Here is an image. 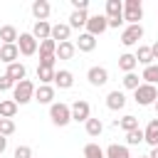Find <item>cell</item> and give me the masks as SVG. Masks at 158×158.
I'll list each match as a JSON object with an SVG mask.
<instances>
[{"instance_id": "obj_31", "label": "cell", "mask_w": 158, "mask_h": 158, "mask_svg": "<svg viewBox=\"0 0 158 158\" xmlns=\"http://www.w3.org/2000/svg\"><path fill=\"white\" fill-rule=\"evenodd\" d=\"M84 158H106V156H104V148L99 143H86L84 146Z\"/></svg>"}, {"instance_id": "obj_27", "label": "cell", "mask_w": 158, "mask_h": 158, "mask_svg": "<svg viewBox=\"0 0 158 158\" xmlns=\"http://www.w3.org/2000/svg\"><path fill=\"white\" fill-rule=\"evenodd\" d=\"M17 114V104L12 99H2L0 101V118H15Z\"/></svg>"}, {"instance_id": "obj_9", "label": "cell", "mask_w": 158, "mask_h": 158, "mask_svg": "<svg viewBox=\"0 0 158 158\" xmlns=\"http://www.w3.org/2000/svg\"><path fill=\"white\" fill-rule=\"evenodd\" d=\"M86 79H89L91 86H104V84L109 81V69H106V67H89Z\"/></svg>"}, {"instance_id": "obj_17", "label": "cell", "mask_w": 158, "mask_h": 158, "mask_svg": "<svg viewBox=\"0 0 158 158\" xmlns=\"http://www.w3.org/2000/svg\"><path fill=\"white\" fill-rule=\"evenodd\" d=\"M74 47H77L79 52H94V49H96V37H91L89 32H81L79 40L74 42Z\"/></svg>"}, {"instance_id": "obj_29", "label": "cell", "mask_w": 158, "mask_h": 158, "mask_svg": "<svg viewBox=\"0 0 158 158\" xmlns=\"http://www.w3.org/2000/svg\"><path fill=\"white\" fill-rule=\"evenodd\" d=\"M84 128H86V133H89L91 138H96V136H101L104 123H101V118H89V121L84 123Z\"/></svg>"}, {"instance_id": "obj_15", "label": "cell", "mask_w": 158, "mask_h": 158, "mask_svg": "<svg viewBox=\"0 0 158 158\" xmlns=\"http://www.w3.org/2000/svg\"><path fill=\"white\" fill-rule=\"evenodd\" d=\"M143 141H146L151 148H156V146H158V116H156V118H151V123L143 128Z\"/></svg>"}, {"instance_id": "obj_39", "label": "cell", "mask_w": 158, "mask_h": 158, "mask_svg": "<svg viewBox=\"0 0 158 158\" xmlns=\"http://www.w3.org/2000/svg\"><path fill=\"white\" fill-rule=\"evenodd\" d=\"M7 89H15V81H12L7 74H2V77H0V91H7Z\"/></svg>"}, {"instance_id": "obj_14", "label": "cell", "mask_w": 158, "mask_h": 158, "mask_svg": "<svg viewBox=\"0 0 158 158\" xmlns=\"http://www.w3.org/2000/svg\"><path fill=\"white\" fill-rule=\"evenodd\" d=\"M106 106H109L111 111H121V109L126 106V94L118 91V89L109 91V96H106Z\"/></svg>"}, {"instance_id": "obj_1", "label": "cell", "mask_w": 158, "mask_h": 158, "mask_svg": "<svg viewBox=\"0 0 158 158\" xmlns=\"http://www.w3.org/2000/svg\"><path fill=\"white\" fill-rule=\"evenodd\" d=\"M32 99H35V84H32L30 79L17 81L15 89H12V101H15L17 106H22V104H30Z\"/></svg>"}, {"instance_id": "obj_42", "label": "cell", "mask_w": 158, "mask_h": 158, "mask_svg": "<svg viewBox=\"0 0 158 158\" xmlns=\"http://www.w3.org/2000/svg\"><path fill=\"white\" fill-rule=\"evenodd\" d=\"M151 54H153V59H158V42L151 44Z\"/></svg>"}, {"instance_id": "obj_4", "label": "cell", "mask_w": 158, "mask_h": 158, "mask_svg": "<svg viewBox=\"0 0 158 158\" xmlns=\"http://www.w3.org/2000/svg\"><path fill=\"white\" fill-rule=\"evenodd\" d=\"M143 17V5L141 0H126L123 2V22L128 25H141L138 20Z\"/></svg>"}, {"instance_id": "obj_22", "label": "cell", "mask_w": 158, "mask_h": 158, "mask_svg": "<svg viewBox=\"0 0 158 158\" xmlns=\"http://www.w3.org/2000/svg\"><path fill=\"white\" fill-rule=\"evenodd\" d=\"M114 126L128 133V131H133V128H138V118H136L133 114H126L123 118H116V121H114Z\"/></svg>"}, {"instance_id": "obj_24", "label": "cell", "mask_w": 158, "mask_h": 158, "mask_svg": "<svg viewBox=\"0 0 158 158\" xmlns=\"http://www.w3.org/2000/svg\"><path fill=\"white\" fill-rule=\"evenodd\" d=\"M74 52H77L74 42H59V44H57L54 57H57V59H72V57H74Z\"/></svg>"}, {"instance_id": "obj_38", "label": "cell", "mask_w": 158, "mask_h": 158, "mask_svg": "<svg viewBox=\"0 0 158 158\" xmlns=\"http://www.w3.org/2000/svg\"><path fill=\"white\" fill-rule=\"evenodd\" d=\"M15 158H32V148L30 146H17L15 148Z\"/></svg>"}, {"instance_id": "obj_40", "label": "cell", "mask_w": 158, "mask_h": 158, "mask_svg": "<svg viewBox=\"0 0 158 158\" xmlns=\"http://www.w3.org/2000/svg\"><path fill=\"white\" fill-rule=\"evenodd\" d=\"M72 7H74V10H81V12H84V10L89 7V0H72Z\"/></svg>"}, {"instance_id": "obj_18", "label": "cell", "mask_w": 158, "mask_h": 158, "mask_svg": "<svg viewBox=\"0 0 158 158\" xmlns=\"http://www.w3.org/2000/svg\"><path fill=\"white\" fill-rule=\"evenodd\" d=\"M17 57H20L17 44H0V62L12 64V62H17Z\"/></svg>"}, {"instance_id": "obj_23", "label": "cell", "mask_w": 158, "mask_h": 158, "mask_svg": "<svg viewBox=\"0 0 158 158\" xmlns=\"http://www.w3.org/2000/svg\"><path fill=\"white\" fill-rule=\"evenodd\" d=\"M17 30H15V25H2L0 27V40H2V44H17Z\"/></svg>"}, {"instance_id": "obj_8", "label": "cell", "mask_w": 158, "mask_h": 158, "mask_svg": "<svg viewBox=\"0 0 158 158\" xmlns=\"http://www.w3.org/2000/svg\"><path fill=\"white\" fill-rule=\"evenodd\" d=\"M141 37H143V27H141V25H128V27L121 32V44H123V47H133V44H138Z\"/></svg>"}, {"instance_id": "obj_37", "label": "cell", "mask_w": 158, "mask_h": 158, "mask_svg": "<svg viewBox=\"0 0 158 158\" xmlns=\"http://www.w3.org/2000/svg\"><path fill=\"white\" fill-rule=\"evenodd\" d=\"M54 64H57V57H54V54H49V57H40V64H37V67H47V69H54Z\"/></svg>"}, {"instance_id": "obj_30", "label": "cell", "mask_w": 158, "mask_h": 158, "mask_svg": "<svg viewBox=\"0 0 158 158\" xmlns=\"http://www.w3.org/2000/svg\"><path fill=\"white\" fill-rule=\"evenodd\" d=\"M141 79H146L143 84H158V64H148L146 69H143V74H141Z\"/></svg>"}, {"instance_id": "obj_35", "label": "cell", "mask_w": 158, "mask_h": 158, "mask_svg": "<svg viewBox=\"0 0 158 158\" xmlns=\"http://www.w3.org/2000/svg\"><path fill=\"white\" fill-rule=\"evenodd\" d=\"M143 143V128H133L126 133V146H138Z\"/></svg>"}, {"instance_id": "obj_11", "label": "cell", "mask_w": 158, "mask_h": 158, "mask_svg": "<svg viewBox=\"0 0 158 158\" xmlns=\"http://www.w3.org/2000/svg\"><path fill=\"white\" fill-rule=\"evenodd\" d=\"M52 99H54V86H52V84H40V86H35V101L52 106Z\"/></svg>"}, {"instance_id": "obj_12", "label": "cell", "mask_w": 158, "mask_h": 158, "mask_svg": "<svg viewBox=\"0 0 158 158\" xmlns=\"http://www.w3.org/2000/svg\"><path fill=\"white\" fill-rule=\"evenodd\" d=\"M49 12H52V5H49L47 0H35V2H32V15H35L37 22H44V20L49 17Z\"/></svg>"}, {"instance_id": "obj_26", "label": "cell", "mask_w": 158, "mask_h": 158, "mask_svg": "<svg viewBox=\"0 0 158 158\" xmlns=\"http://www.w3.org/2000/svg\"><path fill=\"white\" fill-rule=\"evenodd\" d=\"M104 156H106V158H131L128 146H118V143H111V146L104 151Z\"/></svg>"}, {"instance_id": "obj_46", "label": "cell", "mask_w": 158, "mask_h": 158, "mask_svg": "<svg viewBox=\"0 0 158 158\" xmlns=\"http://www.w3.org/2000/svg\"><path fill=\"white\" fill-rule=\"evenodd\" d=\"M143 158H148V156H143Z\"/></svg>"}, {"instance_id": "obj_33", "label": "cell", "mask_w": 158, "mask_h": 158, "mask_svg": "<svg viewBox=\"0 0 158 158\" xmlns=\"http://www.w3.org/2000/svg\"><path fill=\"white\" fill-rule=\"evenodd\" d=\"M54 72H57V69L37 67V79H40V84H52V81H54Z\"/></svg>"}, {"instance_id": "obj_41", "label": "cell", "mask_w": 158, "mask_h": 158, "mask_svg": "<svg viewBox=\"0 0 158 158\" xmlns=\"http://www.w3.org/2000/svg\"><path fill=\"white\" fill-rule=\"evenodd\" d=\"M121 25H123V17H116V20H109V27H111V30H118Z\"/></svg>"}, {"instance_id": "obj_21", "label": "cell", "mask_w": 158, "mask_h": 158, "mask_svg": "<svg viewBox=\"0 0 158 158\" xmlns=\"http://www.w3.org/2000/svg\"><path fill=\"white\" fill-rule=\"evenodd\" d=\"M123 17V2L121 0H106V20Z\"/></svg>"}, {"instance_id": "obj_43", "label": "cell", "mask_w": 158, "mask_h": 158, "mask_svg": "<svg viewBox=\"0 0 158 158\" xmlns=\"http://www.w3.org/2000/svg\"><path fill=\"white\" fill-rule=\"evenodd\" d=\"M5 148H7V138H5V136H0V153H2Z\"/></svg>"}, {"instance_id": "obj_25", "label": "cell", "mask_w": 158, "mask_h": 158, "mask_svg": "<svg viewBox=\"0 0 158 158\" xmlns=\"http://www.w3.org/2000/svg\"><path fill=\"white\" fill-rule=\"evenodd\" d=\"M136 67H138V62H136V57H133L131 52H123V54L118 57V69H121V72L128 74V72H133Z\"/></svg>"}, {"instance_id": "obj_10", "label": "cell", "mask_w": 158, "mask_h": 158, "mask_svg": "<svg viewBox=\"0 0 158 158\" xmlns=\"http://www.w3.org/2000/svg\"><path fill=\"white\" fill-rule=\"evenodd\" d=\"M69 35H72V27H69L67 22H57V25H52L49 40H54V42L59 44V42H69Z\"/></svg>"}, {"instance_id": "obj_3", "label": "cell", "mask_w": 158, "mask_h": 158, "mask_svg": "<svg viewBox=\"0 0 158 158\" xmlns=\"http://www.w3.org/2000/svg\"><path fill=\"white\" fill-rule=\"evenodd\" d=\"M133 99H136L138 106H151V104L158 101V86H153V84H141V86L133 91Z\"/></svg>"}, {"instance_id": "obj_36", "label": "cell", "mask_w": 158, "mask_h": 158, "mask_svg": "<svg viewBox=\"0 0 158 158\" xmlns=\"http://www.w3.org/2000/svg\"><path fill=\"white\" fill-rule=\"evenodd\" d=\"M15 133V121L12 118H0V136H12Z\"/></svg>"}, {"instance_id": "obj_44", "label": "cell", "mask_w": 158, "mask_h": 158, "mask_svg": "<svg viewBox=\"0 0 158 158\" xmlns=\"http://www.w3.org/2000/svg\"><path fill=\"white\" fill-rule=\"evenodd\" d=\"M148 158H158V146H156V148H151V153H148Z\"/></svg>"}, {"instance_id": "obj_5", "label": "cell", "mask_w": 158, "mask_h": 158, "mask_svg": "<svg viewBox=\"0 0 158 158\" xmlns=\"http://www.w3.org/2000/svg\"><path fill=\"white\" fill-rule=\"evenodd\" d=\"M69 111H72V121H81V123H86L89 118H91V106H89V101H84V99H77L72 106H69Z\"/></svg>"}, {"instance_id": "obj_16", "label": "cell", "mask_w": 158, "mask_h": 158, "mask_svg": "<svg viewBox=\"0 0 158 158\" xmlns=\"http://www.w3.org/2000/svg\"><path fill=\"white\" fill-rule=\"evenodd\" d=\"M15 84L17 81H22V79H27V67L22 64V62H12V64H7V72H5Z\"/></svg>"}, {"instance_id": "obj_19", "label": "cell", "mask_w": 158, "mask_h": 158, "mask_svg": "<svg viewBox=\"0 0 158 158\" xmlns=\"http://www.w3.org/2000/svg\"><path fill=\"white\" fill-rule=\"evenodd\" d=\"M86 20H89V12H86V10H84V12H81V10H74V12L69 15V22H67V25H69L72 30H81V27H86Z\"/></svg>"}, {"instance_id": "obj_7", "label": "cell", "mask_w": 158, "mask_h": 158, "mask_svg": "<svg viewBox=\"0 0 158 158\" xmlns=\"http://www.w3.org/2000/svg\"><path fill=\"white\" fill-rule=\"evenodd\" d=\"M106 30H109L106 15H89V20H86V32H89L91 37H99V35L106 32Z\"/></svg>"}, {"instance_id": "obj_28", "label": "cell", "mask_w": 158, "mask_h": 158, "mask_svg": "<svg viewBox=\"0 0 158 158\" xmlns=\"http://www.w3.org/2000/svg\"><path fill=\"white\" fill-rule=\"evenodd\" d=\"M133 57H136V62H138V64H143V67L153 64V54H151V47H146V44H143V47H138V52H136Z\"/></svg>"}, {"instance_id": "obj_6", "label": "cell", "mask_w": 158, "mask_h": 158, "mask_svg": "<svg viewBox=\"0 0 158 158\" xmlns=\"http://www.w3.org/2000/svg\"><path fill=\"white\" fill-rule=\"evenodd\" d=\"M37 47H40V42L32 37V32H22V35L17 37V49H20L22 57H32V54L37 52Z\"/></svg>"}, {"instance_id": "obj_47", "label": "cell", "mask_w": 158, "mask_h": 158, "mask_svg": "<svg viewBox=\"0 0 158 158\" xmlns=\"http://www.w3.org/2000/svg\"><path fill=\"white\" fill-rule=\"evenodd\" d=\"M0 101H2V99H0Z\"/></svg>"}, {"instance_id": "obj_34", "label": "cell", "mask_w": 158, "mask_h": 158, "mask_svg": "<svg viewBox=\"0 0 158 158\" xmlns=\"http://www.w3.org/2000/svg\"><path fill=\"white\" fill-rule=\"evenodd\" d=\"M123 86H126V89H131V91H136V89L141 86V79H138V74H136V72H128V74H123Z\"/></svg>"}, {"instance_id": "obj_32", "label": "cell", "mask_w": 158, "mask_h": 158, "mask_svg": "<svg viewBox=\"0 0 158 158\" xmlns=\"http://www.w3.org/2000/svg\"><path fill=\"white\" fill-rule=\"evenodd\" d=\"M37 49H40V57H49V54L57 52V42H54V40H42Z\"/></svg>"}, {"instance_id": "obj_20", "label": "cell", "mask_w": 158, "mask_h": 158, "mask_svg": "<svg viewBox=\"0 0 158 158\" xmlns=\"http://www.w3.org/2000/svg\"><path fill=\"white\" fill-rule=\"evenodd\" d=\"M49 35H52V25L44 20V22H35V27H32V37L37 40V42H42V40H49Z\"/></svg>"}, {"instance_id": "obj_45", "label": "cell", "mask_w": 158, "mask_h": 158, "mask_svg": "<svg viewBox=\"0 0 158 158\" xmlns=\"http://www.w3.org/2000/svg\"><path fill=\"white\" fill-rule=\"evenodd\" d=\"M153 106H156V116H158V101H156V104H153Z\"/></svg>"}, {"instance_id": "obj_13", "label": "cell", "mask_w": 158, "mask_h": 158, "mask_svg": "<svg viewBox=\"0 0 158 158\" xmlns=\"http://www.w3.org/2000/svg\"><path fill=\"white\" fill-rule=\"evenodd\" d=\"M54 86L59 89H72L74 86V74L69 69H57L54 72Z\"/></svg>"}, {"instance_id": "obj_2", "label": "cell", "mask_w": 158, "mask_h": 158, "mask_svg": "<svg viewBox=\"0 0 158 158\" xmlns=\"http://www.w3.org/2000/svg\"><path fill=\"white\" fill-rule=\"evenodd\" d=\"M49 118H52V123L54 126H67L69 121H72V111H69V106L67 104H62V101H52V106H49Z\"/></svg>"}]
</instances>
